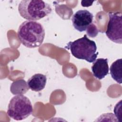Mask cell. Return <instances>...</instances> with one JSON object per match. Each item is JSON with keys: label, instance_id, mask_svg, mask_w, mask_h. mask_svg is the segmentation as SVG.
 I'll return each instance as SVG.
<instances>
[{"label": "cell", "instance_id": "obj_2", "mask_svg": "<svg viewBox=\"0 0 122 122\" xmlns=\"http://www.w3.org/2000/svg\"><path fill=\"white\" fill-rule=\"evenodd\" d=\"M65 48L69 49L71 54L76 58L93 62L99 54L94 41L89 39L86 34L73 41H70Z\"/></svg>", "mask_w": 122, "mask_h": 122}, {"label": "cell", "instance_id": "obj_1", "mask_svg": "<svg viewBox=\"0 0 122 122\" xmlns=\"http://www.w3.org/2000/svg\"><path fill=\"white\" fill-rule=\"evenodd\" d=\"M45 31L43 26L36 21L26 20L19 26L17 36L20 42L25 47L34 48L43 43Z\"/></svg>", "mask_w": 122, "mask_h": 122}, {"label": "cell", "instance_id": "obj_9", "mask_svg": "<svg viewBox=\"0 0 122 122\" xmlns=\"http://www.w3.org/2000/svg\"><path fill=\"white\" fill-rule=\"evenodd\" d=\"M110 74L112 78L119 84L122 82V59H117L111 65Z\"/></svg>", "mask_w": 122, "mask_h": 122}, {"label": "cell", "instance_id": "obj_7", "mask_svg": "<svg viewBox=\"0 0 122 122\" xmlns=\"http://www.w3.org/2000/svg\"><path fill=\"white\" fill-rule=\"evenodd\" d=\"M108 59L99 58L96 59L92 64V71L95 78L99 80L104 78L109 72Z\"/></svg>", "mask_w": 122, "mask_h": 122}, {"label": "cell", "instance_id": "obj_10", "mask_svg": "<svg viewBox=\"0 0 122 122\" xmlns=\"http://www.w3.org/2000/svg\"><path fill=\"white\" fill-rule=\"evenodd\" d=\"M27 83L24 80H19L14 81L10 85L11 92L15 95H23L29 90Z\"/></svg>", "mask_w": 122, "mask_h": 122}, {"label": "cell", "instance_id": "obj_5", "mask_svg": "<svg viewBox=\"0 0 122 122\" xmlns=\"http://www.w3.org/2000/svg\"><path fill=\"white\" fill-rule=\"evenodd\" d=\"M109 20L105 34L112 41L122 43V14L121 12H109Z\"/></svg>", "mask_w": 122, "mask_h": 122}, {"label": "cell", "instance_id": "obj_3", "mask_svg": "<svg viewBox=\"0 0 122 122\" xmlns=\"http://www.w3.org/2000/svg\"><path fill=\"white\" fill-rule=\"evenodd\" d=\"M20 15L28 20L36 21L48 16L51 11V5L40 0H23L18 6Z\"/></svg>", "mask_w": 122, "mask_h": 122}, {"label": "cell", "instance_id": "obj_11", "mask_svg": "<svg viewBox=\"0 0 122 122\" xmlns=\"http://www.w3.org/2000/svg\"><path fill=\"white\" fill-rule=\"evenodd\" d=\"M87 33L88 34V36L91 37H94L97 36L98 31L97 30V29L96 27V26L93 24V23H92L87 29Z\"/></svg>", "mask_w": 122, "mask_h": 122}, {"label": "cell", "instance_id": "obj_8", "mask_svg": "<svg viewBox=\"0 0 122 122\" xmlns=\"http://www.w3.org/2000/svg\"><path fill=\"white\" fill-rule=\"evenodd\" d=\"M46 81V75L41 73H36L28 79L27 84L29 89L37 92L42 90L45 88Z\"/></svg>", "mask_w": 122, "mask_h": 122}, {"label": "cell", "instance_id": "obj_4", "mask_svg": "<svg viewBox=\"0 0 122 122\" xmlns=\"http://www.w3.org/2000/svg\"><path fill=\"white\" fill-rule=\"evenodd\" d=\"M33 107L30 99L23 95H16L10 101L7 113L11 118L21 121L32 114Z\"/></svg>", "mask_w": 122, "mask_h": 122}, {"label": "cell", "instance_id": "obj_6", "mask_svg": "<svg viewBox=\"0 0 122 122\" xmlns=\"http://www.w3.org/2000/svg\"><path fill=\"white\" fill-rule=\"evenodd\" d=\"M93 14L87 10H81L76 11L72 17V25L79 32L85 31L92 23Z\"/></svg>", "mask_w": 122, "mask_h": 122}, {"label": "cell", "instance_id": "obj_12", "mask_svg": "<svg viewBox=\"0 0 122 122\" xmlns=\"http://www.w3.org/2000/svg\"><path fill=\"white\" fill-rule=\"evenodd\" d=\"M94 1H88L82 0L81 1V5L82 7H89L91 6Z\"/></svg>", "mask_w": 122, "mask_h": 122}]
</instances>
